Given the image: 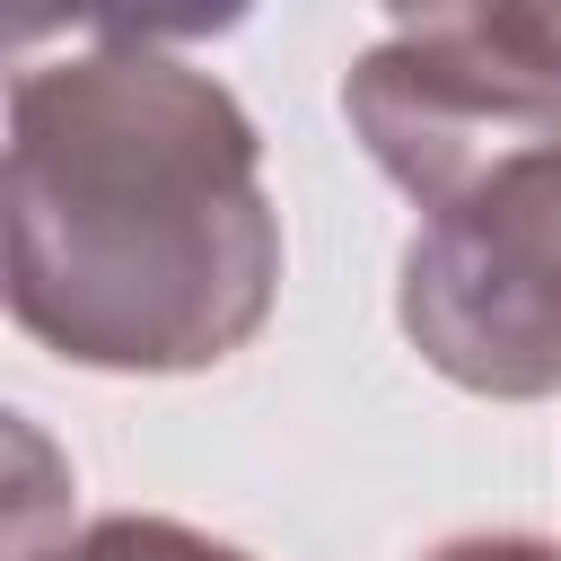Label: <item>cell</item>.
<instances>
[{"label": "cell", "mask_w": 561, "mask_h": 561, "mask_svg": "<svg viewBox=\"0 0 561 561\" xmlns=\"http://www.w3.org/2000/svg\"><path fill=\"white\" fill-rule=\"evenodd\" d=\"M430 561H561V543H535V535H465V543H438Z\"/></svg>", "instance_id": "cell-5"}, {"label": "cell", "mask_w": 561, "mask_h": 561, "mask_svg": "<svg viewBox=\"0 0 561 561\" xmlns=\"http://www.w3.org/2000/svg\"><path fill=\"white\" fill-rule=\"evenodd\" d=\"M0 237L9 316L114 377L219 368L280 289L254 114L131 26L9 79Z\"/></svg>", "instance_id": "cell-1"}, {"label": "cell", "mask_w": 561, "mask_h": 561, "mask_svg": "<svg viewBox=\"0 0 561 561\" xmlns=\"http://www.w3.org/2000/svg\"><path fill=\"white\" fill-rule=\"evenodd\" d=\"M9 561H254V552H237L202 526H175V517H96V526H79L61 543H26Z\"/></svg>", "instance_id": "cell-4"}, {"label": "cell", "mask_w": 561, "mask_h": 561, "mask_svg": "<svg viewBox=\"0 0 561 561\" xmlns=\"http://www.w3.org/2000/svg\"><path fill=\"white\" fill-rule=\"evenodd\" d=\"M394 307L447 386L491 403L561 394V140L421 210Z\"/></svg>", "instance_id": "cell-3"}, {"label": "cell", "mask_w": 561, "mask_h": 561, "mask_svg": "<svg viewBox=\"0 0 561 561\" xmlns=\"http://www.w3.org/2000/svg\"><path fill=\"white\" fill-rule=\"evenodd\" d=\"M359 149L421 202H456L500 158L561 140V0L394 18L342 79Z\"/></svg>", "instance_id": "cell-2"}]
</instances>
